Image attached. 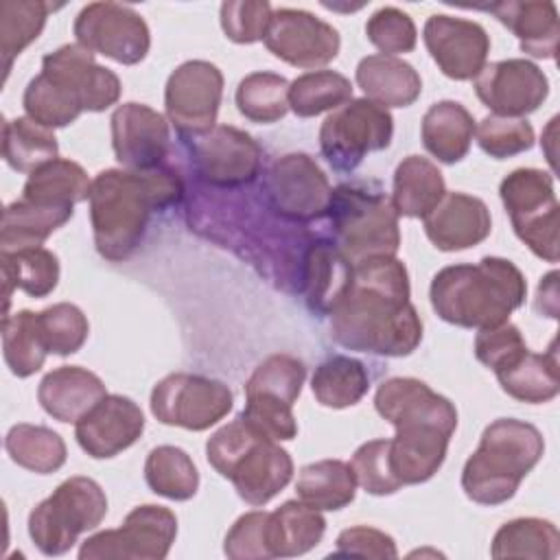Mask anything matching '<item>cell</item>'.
Wrapping results in <instances>:
<instances>
[{
  "mask_svg": "<svg viewBox=\"0 0 560 560\" xmlns=\"http://www.w3.org/2000/svg\"><path fill=\"white\" fill-rule=\"evenodd\" d=\"M409 273L396 256L352 265V280L330 313L339 346L378 357H407L422 341V319L409 300Z\"/></svg>",
  "mask_w": 560,
  "mask_h": 560,
  "instance_id": "1",
  "label": "cell"
},
{
  "mask_svg": "<svg viewBox=\"0 0 560 560\" xmlns=\"http://www.w3.org/2000/svg\"><path fill=\"white\" fill-rule=\"evenodd\" d=\"M184 192L182 177L166 164L101 171L88 199L96 252L109 262L127 260L140 247L151 214L179 203Z\"/></svg>",
  "mask_w": 560,
  "mask_h": 560,
  "instance_id": "2",
  "label": "cell"
},
{
  "mask_svg": "<svg viewBox=\"0 0 560 560\" xmlns=\"http://www.w3.org/2000/svg\"><path fill=\"white\" fill-rule=\"evenodd\" d=\"M527 282L521 269L499 256L479 262L448 265L440 269L429 289L431 306L440 319L462 328H492L521 308Z\"/></svg>",
  "mask_w": 560,
  "mask_h": 560,
  "instance_id": "3",
  "label": "cell"
},
{
  "mask_svg": "<svg viewBox=\"0 0 560 560\" xmlns=\"http://www.w3.org/2000/svg\"><path fill=\"white\" fill-rule=\"evenodd\" d=\"M542 453L545 440L534 424L499 418L483 429L477 451L466 459L462 490L479 505H501L516 494Z\"/></svg>",
  "mask_w": 560,
  "mask_h": 560,
  "instance_id": "4",
  "label": "cell"
},
{
  "mask_svg": "<svg viewBox=\"0 0 560 560\" xmlns=\"http://www.w3.org/2000/svg\"><path fill=\"white\" fill-rule=\"evenodd\" d=\"M206 457L223 479L234 483L236 494L254 508L269 503L293 477L289 451L258 433L241 413L208 438Z\"/></svg>",
  "mask_w": 560,
  "mask_h": 560,
  "instance_id": "5",
  "label": "cell"
},
{
  "mask_svg": "<svg viewBox=\"0 0 560 560\" xmlns=\"http://www.w3.org/2000/svg\"><path fill=\"white\" fill-rule=\"evenodd\" d=\"M326 214L332 243L352 265L374 256H396L400 247L398 214L378 184L337 186Z\"/></svg>",
  "mask_w": 560,
  "mask_h": 560,
  "instance_id": "6",
  "label": "cell"
},
{
  "mask_svg": "<svg viewBox=\"0 0 560 560\" xmlns=\"http://www.w3.org/2000/svg\"><path fill=\"white\" fill-rule=\"evenodd\" d=\"M105 514V490L90 477H70L31 510L28 536L44 556H61L83 532L98 527Z\"/></svg>",
  "mask_w": 560,
  "mask_h": 560,
  "instance_id": "7",
  "label": "cell"
},
{
  "mask_svg": "<svg viewBox=\"0 0 560 560\" xmlns=\"http://www.w3.org/2000/svg\"><path fill=\"white\" fill-rule=\"evenodd\" d=\"M499 197L512 221L514 234L532 249L534 256L558 262V199L553 177L540 168H516L503 177Z\"/></svg>",
  "mask_w": 560,
  "mask_h": 560,
  "instance_id": "8",
  "label": "cell"
},
{
  "mask_svg": "<svg viewBox=\"0 0 560 560\" xmlns=\"http://www.w3.org/2000/svg\"><path fill=\"white\" fill-rule=\"evenodd\" d=\"M394 118L387 107L370 98H350L326 116L319 149L337 173H352L368 153L392 144Z\"/></svg>",
  "mask_w": 560,
  "mask_h": 560,
  "instance_id": "9",
  "label": "cell"
},
{
  "mask_svg": "<svg viewBox=\"0 0 560 560\" xmlns=\"http://www.w3.org/2000/svg\"><path fill=\"white\" fill-rule=\"evenodd\" d=\"M234 407L232 389L217 378L175 372L153 385L151 413L168 427L206 431Z\"/></svg>",
  "mask_w": 560,
  "mask_h": 560,
  "instance_id": "10",
  "label": "cell"
},
{
  "mask_svg": "<svg viewBox=\"0 0 560 560\" xmlns=\"http://www.w3.org/2000/svg\"><path fill=\"white\" fill-rule=\"evenodd\" d=\"M260 195L276 217L308 223L326 217L332 188L326 173L311 155L287 153L269 166Z\"/></svg>",
  "mask_w": 560,
  "mask_h": 560,
  "instance_id": "11",
  "label": "cell"
},
{
  "mask_svg": "<svg viewBox=\"0 0 560 560\" xmlns=\"http://www.w3.org/2000/svg\"><path fill=\"white\" fill-rule=\"evenodd\" d=\"M177 536V518L164 505L133 508L118 529H105L83 540L81 560H162Z\"/></svg>",
  "mask_w": 560,
  "mask_h": 560,
  "instance_id": "12",
  "label": "cell"
},
{
  "mask_svg": "<svg viewBox=\"0 0 560 560\" xmlns=\"http://www.w3.org/2000/svg\"><path fill=\"white\" fill-rule=\"evenodd\" d=\"M221 96L223 74L210 61L190 59L168 74L164 107L182 140L201 138L217 127Z\"/></svg>",
  "mask_w": 560,
  "mask_h": 560,
  "instance_id": "13",
  "label": "cell"
},
{
  "mask_svg": "<svg viewBox=\"0 0 560 560\" xmlns=\"http://www.w3.org/2000/svg\"><path fill=\"white\" fill-rule=\"evenodd\" d=\"M72 31L77 44L122 66L140 63L151 48V31L144 18L129 4H85L79 11Z\"/></svg>",
  "mask_w": 560,
  "mask_h": 560,
  "instance_id": "14",
  "label": "cell"
},
{
  "mask_svg": "<svg viewBox=\"0 0 560 560\" xmlns=\"http://www.w3.org/2000/svg\"><path fill=\"white\" fill-rule=\"evenodd\" d=\"M190 142V160L199 179L212 188L236 190L256 182L262 164L260 144L243 129L217 125Z\"/></svg>",
  "mask_w": 560,
  "mask_h": 560,
  "instance_id": "15",
  "label": "cell"
},
{
  "mask_svg": "<svg viewBox=\"0 0 560 560\" xmlns=\"http://www.w3.org/2000/svg\"><path fill=\"white\" fill-rule=\"evenodd\" d=\"M267 50L295 68H322L339 55V31L304 9H278L265 35Z\"/></svg>",
  "mask_w": 560,
  "mask_h": 560,
  "instance_id": "16",
  "label": "cell"
},
{
  "mask_svg": "<svg viewBox=\"0 0 560 560\" xmlns=\"http://www.w3.org/2000/svg\"><path fill=\"white\" fill-rule=\"evenodd\" d=\"M475 94L494 116L523 118L545 103L549 79L527 59H503L483 66L475 77Z\"/></svg>",
  "mask_w": 560,
  "mask_h": 560,
  "instance_id": "17",
  "label": "cell"
},
{
  "mask_svg": "<svg viewBox=\"0 0 560 560\" xmlns=\"http://www.w3.org/2000/svg\"><path fill=\"white\" fill-rule=\"evenodd\" d=\"M422 39L442 74L455 81L475 79L490 52V37L479 22L446 13H433L424 22Z\"/></svg>",
  "mask_w": 560,
  "mask_h": 560,
  "instance_id": "18",
  "label": "cell"
},
{
  "mask_svg": "<svg viewBox=\"0 0 560 560\" xmlns=\"http://www.w3.org/2000/svg\"><path fill=\"white\" fill-rule=\"evenodd\" d=\"M112 147L116 160L129 171L164 166L168 158V122L142 103L118 105L112 114Z\"/></svg>",
  "mask_w": 560,
  "mask_h": 560,
  "instance_id": "19",
  "label": "cell"
},
{
  "mask_svg": "<svg viewBox=\"0 0 560 560\" xmlns=\"http://www.w3.org/2000/svg\"><path fill=\"white\" fill-rule=\"evenodd\" d=\"M42 72L68 88L85 112H105L122 92L120 79L94 61V52L81 44H66L42 59Z\"/></svg>",
  "mask_w": 560,
  "mask_h": 560,
  "instance_id": "20",
  "label": "cell"
},
{
  "mask_svg": "<svg viewBox=\"0 0 560 560\" xmlns=\"http://www.w3.org/2000/svg\"><path fill=\"white\" fill-rule=\"evenodd\" d=\"M374 407L396 429L416 424H433L453 433L457 429L455 405L413 376L383 381L374 394Z\"/></svg>",
  "mask_w": 560,
  "mask_h": 560,
  "instance_id": "21",
  "label": "cell"
},
{
  "mask_svg": "<svg viewBox=\"0 0 560 560\" xmlns=\"http://www.w3.org/2000/svg\"><path fill=\"white\" fill-rule=\"evenodd\" d=\"M142 431V409L120 394H107L74 424L79 446L94 459L116 457L136 444Z\"/></svg>",
  "mask_w": 560,
  "mask_h": 560,
  "instance_id": "22",
  "label": "cell"
},
{
  "mask_svg": "<svg viewBox=\"0 0 560 560\" xmlns=\"http://www.w3.org/2000/svg\"><path fill=\"white\" fill-rule=\"evenodd\" d=\"M427 238L440 252H462L490 236L492 219L488 206L466 192H446L422 219Z\"/></svg>",
  "mask_w": 560,
  "mask_h": 560,
  "instance_id": "23",
  "label": "cell"
},
{
  "mask_svg": "<svg viewBox=\"0 0 560 560\" xmlns=\"http://www.w3.org/2000/svg\"><path fill=\"white\" fill-rule=\"evenodd\" d=\"M451 431L440 427H398L389 440V468L400 486L429 481L446 459Z\"/></svg>",
  "mask_w": 560,
  "mask_h": 560,
  "instance_id": "24",
  "label": "cell"
},
{
  "mask_svg": "<svg viewBox=\"0 0 560 560\" xmlns=\"http://www.w3.org/2000/svg\"><path fill=\"white\" fill-rule=\"evenodd\" d=\"M518 39L523 52L536 59H553L560 39L558 7L549 0H505L483 4Z\"/></svg>",
  "mask_w": 560,
  "mask_h": 560,
  "instance_id": "25",
  "label": "cell"
},
{
  "mask_svg": "<svg viewBox=\"0 0 560 560\" xmlns=\"http://www.w3.org/2000/svg\"><path fill=\"white\" fill-rule=\"evenodd\" d=\"M352 280V262L330 241H311L304 267L300 295L317 317H326L343 298Z\"/></svg>",
  "mask_w": 560,
  "mask_h": 560,
  "instance_id": "26",
  "label": "cell"
},
{
  "mask_svg": "<svg viewBox=\"0 0 560 560\" xmlns=\"http://www.w3.org/2000/svg\"><path fill=\"white\" fill-rule=\"evenodd\" d=\"M105 396V383L81 365L55 368L42 378L37 387V400L42 409L59 422L74 424Z\"/></svg>",
  "mask_w": 560,
  "mask_h": 560,
  "instance_id": "27",
  "label": "cell"
},
{
  "mask_svg": "<svg viewBox=\"0 0 560 560\" xmlns=\"http://www.w3.org/2000/svg\"><path fill=\"white\" fill-rule=\"evenodd\" d=\"M357 83L365 98L383 107H409L422 92L418 70L400 57L368 55L357 66Z\"/></svg>",
  "mask_w": 560,
  "mask_h": 560,
  "instance_id": "28",
  "label": "cell"
},
{
  "mask_svg": "<svg viewBox=\"0 0 560 560\" xmlns=\"http://www.w3.org/2000/svg\"><path fill=\"white\" fill-rule=\"evenodd\" d=\"M494 374L501 389L518 402L542 405L553 400L560 392L556 339L551 341L547 352L538 354L527 348L518 359H514L510 365Z\"/></svg>",
  "mask_w": 560,
  "mask_h": 560,
  "instance_id": "29",
  "label": "cell"
},
{
  "mask_svg": "<svg viewBox=\"0 0 560 560\" xmlns=\"http://www.w3.org/2000/svg\"><path fill=\"white\" fill-rule=\"evenodd\" d=\"M424 149L442 164L462 162L468 155L475 120L472 114L457 101L433 103L420 125Z\"/></svg>",
  "mask_w": 560,
  "mask_h": 560,
  "instance_id": "30",
  "label": "cell"
},
{
  "mask_svg": "<svg viewBox=\"0 0 560 560\" xmlns=\"http://www.w3.org/2000/svg\"><path fill=\"white\" fill-rule=\"evenodd\" d=\"M326 532V518L304 501H284L269 512L267 545L271 558H293L317 547Z\"/></svg>",
  "mask_w": 560,
  "mask_h": 560,
  "instance_id": "31",
  "label": "cell"
},
{
  "mask_svg": "<svg viewBox=\"0 0 560 560\" xmlns=\"http://www.w3.org/2000/svg\"><path fill=\"white\" fill-rule=\"evenodd\" d=\"M444 195V177L431 160L422 155H407L396 166L392 206L398 217L424 219Z\"/></svg>",
  "mask_w": 560,
  "mask_h": 560,
  "instance_id": "32",
  "label": "cell"
},
{
  "mask_svg": "<svg viewBox=\"0 0 560 560\" xmlns=\"http://www.w3.org/2000/svg\"><path fill=\"white\" fill-rule=\"evenodd\" d=\"M72 208L44 206L28 199H15L4 208L0 247L2 252H20L42 247V243L72 219Z\"/></svg>",
  "mask_w": 560,
  "mask_h": 560,
  "instance_id": "33",
  "label": "cell"
},
{
  "mask_svg": "<svg viewBox=\"0 0 560 560\" xmlns=\"http://www.w3.org/2000/svg\"><path fill=\"white\" fill-rule=\"evenodd\" d=\"M2 295L4 315L11 304V293L15 289L31 298H46L57 289L59 282V258L46 247H31L20 252H2Z\"/></svg>",
  "mask_w": 560,
  "mask_h": 560,
  "instance_id": "34",
  "label": "cell"
},
{
  "mask_svg": "<svg viewBox=\"0 0 560 560\" xmlns=\"http://www.w3.org/2000/svg\"><path fill=\"white\" fill-rule=\"evenodd\" d=\"M90 188L92 182L81 164L55 158L28 175L22 188V199L44 206L74 208V203L90 199Z\"/></svg>",
  "mask_w": 560,
  "mask_h": 560,
  "instance_id": "35",
  "label": "cell"
},
{
  "mask_svg": "<svg viewBox=\"0 0 560 560\" xmlns=\"http://www.w3.org/2000/svg\"><path fill=\"white\" fill-rule=\"evenodd\" d=\"M300 501L315 510L335 512L354 501L357 479L352 466L341 459H319L300 470L295 483Z\"/></svg>",
  "mask_w": 560,
  "mask_h": 560,
  "instance_id": "36",
  "label": "cell"
},
{
  "mask_svg": "<svg viewBox=\"0 0 560 560\" xmlns=\"http://www.w3.org/2000/svg\"><path fill=\"white\" fill-rule=\"evenodd\" d=\"M560 551V534L551 521L523 516L503 523L490 545V556L501 558H534L553 560Z\"/></svg>",
  "mask_w": 560,
  "mask_h": 560,
  "instance_id": "37",
  "label": "cell"
},
{
  "mask_svg": "<svg viewBox=\"0 0 560 560\" xmlns=\"http://www.w3.org/2000/svg\"><path fill=\"white\" fill-rule=\"evenodd\" d=\"M311 389L322 407L346 409L368 394L370 374L359 359L335 354L315 368Z\"/></svg>",
  "mask_w": 560,
  "mask_h": 560,
  "instance_id": "38",
  "label": "cell"
},
{
  "mask_svg": "<svg viewBox=\"0 0 560 560\" xmlns=\"http://www.w3.org/2000/svg\"><path fill=\"white\" fill-rule=\"evenodd\" d=\"M4 448L13 464L37 472L50 475L66 464L68 451L63 438L42 424L20 422L7 431Z\"/></svg>",
  "mask_w": 560,
  "mask_h": 560,
  "instance_id": "39",
  "label": "cell"
},
{
  "mask_svg": "<svg viewBox=\"0 0 560 560\" xmlns=\"http://www.w3.org/2000/svg\"><path fill=\"white\" fill-rule=\"evenodd\" d=\"M59 153L52 129L35 122L28 116H18L2 122V158L20 173H33Z\"/></svg>",
  "mask_w": 560,
  "mask_h": 560,
  "instance_id": "40",
  "label": "cell"
},
{
  "mask_svg": "<svg viewBox=\"0 0 560 560\" xmlns=\"http://www.w3.org/2000/svg\"><path fill=\"white\" fill-rule=\"evenodd\" d=\"M59 4L39 2V0H2L0 2V55L4 81L11 72L13 59L39 37L46 18Z\"/></svg>",
  "mask_w": 560,
  "mask_h": 560,
  "instance_id": "41",
  "label": "cell"
},
{
  "mask_svg": "<svg viewBox=\"0 0 560 560\" xmlns=\"http://www.w3.org/2000/svg\"><path fill=\"white\" fill-rule=\"evenodd\" d=\"M144 479L151 492L171 499V501H188L197 494L199 472L190 459V455L171 444L155 446L144 462Z\"/></svg>",
  "mask_w": 560,
  "mask_h": 560,
  "instance_id": "42",
  "label": "cell"
},
{
  "mask_svg": "<svg viewBox=\"0 0 560 560\" xmlns=\"http://www.w3.org/2000/svg\"><path fill=\"white\" fill-rule=\"evenodd\" d=\"M2 354L7 368L18 378L42 370L48 350L37 324V313L20 311L2 317Z\"/></svg>",
  "mask_w": 560,
  "mask_h": 560,
  "instance_id": "43",
  "label": "cell"
},
{
  "mask_svg": "<svg viewBox=\"0 0 560 560\" xmlns=\"http://www.w3.org/2000/svg\"><path fill=\"white\" fill-rule=\"evenodd\" d=\"M352 98V83L335 70H313L300 74L289 85V109L300 118L335 112Z\"/></svg>",
  "mask_w": 560,
  "mask_h": 560,
  "instance_id": "44",
  "label": "cell"
},
{
  "mask_svg": "<svg viewBox=\"0 0 560 560\" xmlns=\"http://www.w3.org/2000/svg\"><path fill=\"white\" fill-rule=\"evenodd\" d=\"M289 85L282 74L252 72L236 88V109L252 122H278L289 112Z\"/></svg>",
  "mask_w": 560,
  "mask_h": 560,
  "instance_id": "45",
  "label": "cell"
},
{
  "mask_svg": "<svg viewBox=\"0 0 560 560\" xmlns=\"http://www.w3.org/2000/svg\"><path fill=\"white\" fill-rule=\"evenodd\" d=\"M22 105L28 118L48 129L66 127L83 114V105L79 103V98L44 72L28 81Z\"/></svg>",
  "mask_w": 560,
  "mask_h": 560,
  "instance_id": "46",
  "label": "cell"
},
{
  "mask_svg": "<svg viewBox=\"0 0 560 560\" xmlns=\"http://www.w3.org/2000/svg\"><path fill=\"white\" fill-rule=\"evenodd\" d=\"M306 378L304 363L293 354H271L252 372L245 383V396H267L293 405Z\"/></svg>",
  "mask_w": 560,
  "mask_h": 560,
  "instance_id": "47",
  "label": "cell"
},
{
  "mask_svg": "<svg viewBox=\"0 0 560 560\" xmlns=\"http://www.w3.org/2000/svg\"><path fill=\"white\" fill-rule=\"evenodd\" d=\"M37 324L48 354L68 357L83 348L90 324L83 311L70 302L52 304L37 313Z\"/></svg>",
  "mask_w": 560,
  "mask_h": 560,
  "instance_id": "48",
  "label": "cell"
},
{
  "mask_svg": "<svg viewBox=\"0 0 560 560\" xmlns=\"http://www.w3.org/2000/svg\"><path fill=\"white\" fill-rule=\"evenodd\" d=\"M475 138L486 155L494 160H505L534 147V127L525 118H505L490 114L475 127Z\"/></svg>",
  "mask_w": 560,
  "mask_h": 560,
  "instance_id": "49",
  "label": "cell"
},
{
  "mask_svg": "<svg viewBox=\"0 0 560 560\" xmlns=\"http://www.w3.org/2000/svg\"><path fill=\"white\" fill-rule=\"evenodd\" d=\"M350 466H352L357 486H361L368 494L385 497L402 488L389 468V440L381 438V440H370L361 444L354 451Z\"/></svg>",
  "mask_w": 560,
  "mask_h": 560,
  "instance_id": "50",
  "label": "cell"
},
{
  "mask_svg": "<svg viewBox=\"0 0 560 560\" xmlns=\"http://www.w3.org/2000/svg\"><path fill=\"white\" fill-rule=\"evenodd\" d=\"M365 37L374 44L381 55L411 52L418 42V31L409 13L398 7H381L365 22Z\"/></svg>",
  "mask_w": 560,
  "mask_h": 560,
  "instance_id": "51",
  "label": "cell"
},
{
  "mask_svg": "<svg viewBox=\"0 0 560 560\" xmlns=\"http://www.w3.org/2000/svg\"><path fill=\"white\" fill-rule=\"evenodd\" d=\"M273 9L265 0H228L221 4V28L234 44L265 42Z\"/></svg>",
  "mask_w": 560,
  "mask_h": 560,
  "instance_id": "52",
  "label": "cell"
},
{
  "mask_svg": "<svg viewBox=\"0 0 560 560\" xmlns=\"http://www.w3.org/2000/svg\"><path fill=\"white\" fill-rule=\"evenodd\" d=\"M241 418L252 424L258 433L276 442H289L298 435V422L293 405H287L267 396H245V409Z\"/></svg>",
  "mask_w": 560,
  "mask_h": 560,
  "instance_id": "53",
  "label": "cell"
},
{
  "mask_svg": "<svg viewBox=\"0 0 560 560\" xmlns=\"http://www.w3.org/2000/svg\"><path fill=\"white\" fill-rule=\"evenodd\" d=\"M269 512L254 510L236 518L223 540V553L232 560H267L271 558L267 545Z\"/></svg>",
  "mask_w": 560,
  "mask_h": 560,
  "instance_id": "54",
  "label": "cell"
},
{
  "mask_svg": "<svg viewBox=\"0 0 560 560\" xmlns=\"http://www.w3.org/2000/svg\"><path fill=\"white\" fill-rule=\"evenodd\" d=\"M527 350V343L518 326L503 322L492 328H483L475 337V357L488 370L499 372L518 359Z\"/></svg>",
  "mask_w": 560,
  "mask_h": 560,
  "instance_id": "55",
  "label": "cell"
},
{
  "mask_svg": "<svg viewBox=\"0 0 560 560\" xmlns=\"http://www.w3.org/2000/svg\"><path fill=\"white\" fill-rule=\"evenodd\" d=\"M330 556H354V558H376V560H392L398 558L396 542L389 534L368 527L354 525L343 529L337 536V549Z\"/></svg>",
  "mask_w": 560,
  "mask_h": 560,
  "instance_id": "56",
  "label": "cell"
},
{
  "mask_svg": "<svg viewBox=\"0 0 560 560\" xmlns=\"http://www.w3.org/2000/svg\"><path fill=\"white\" fill-rule=\"evenodd\" d=\"M536 311L547 317H558V271H549L540 284L536 295Z\"/></svg>",
  "mask_w": 560,
  "mask_h": 560,
  "instance_id": "57",
  "label": "cell"
}]
</instances>
